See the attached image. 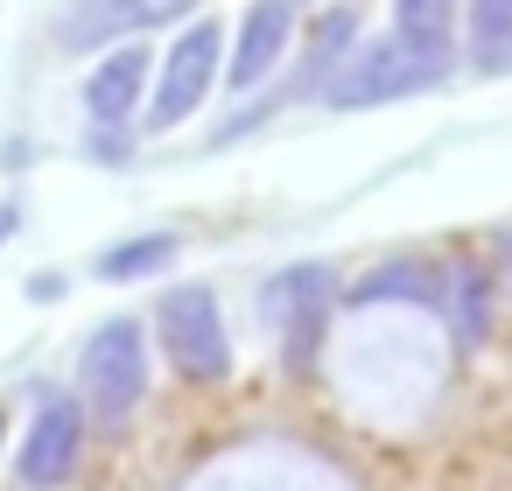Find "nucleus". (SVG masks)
<instances>
[{"mask_svg":"<svg viewBox=\"0 0 512 491\" xmlns=\"http://www.w3.org/2000/svg\"><path fill=\"white\" fill-rule=\"evenodd\" d=\"M330 302H337V274H330L323 260L281 267V274L267 281L260 309H267V323H274V330H288V358H295V365H309V344H316V330H323Z\"/></svg>","mask_w":512,"mask_h":491,"instance_id":"obj_5","label":"nucleus"},{"mask_svg":"<svg viewBox=\"0 0 512 491\" xmlns=\"http://www.w3.org/2000/svg\"><path fill=\"white\" fill-rule=\"evenodd\" d=\"M120 29H134L120 0H78V8L64 15V29H57V43H64V50H99V43H113Z\"/></svg>","mask_w":512,"mask_h":491,"instance_id":"obj_14","label":"nucleus"},{"mask_svg":"<svg viewBox=\"0 0 512 491\" xmlns=\"http://www.w3.org/2000/svg\"><path fill=\"white\" fill-rule=\"evenodd\" d=\"M0 428H8V421H0Z\"/></svg>","mask_w":512,"mask_h":491,"instance_id":"obj_17","label":"nucleus"},{"mask_svg":"<svg viewBox=\"0 0 512 491\" xmlns=\"http://www.w3.org/2000/svg\"><path fill=\"white\" fill-rule=\"evenodd\" d=\"M288 36H295V8H288V0H253V8L239 15V43H232L225 85H232V92H253V85L281 64Z\"/></svg>","mask_w":512,"mask_h":491,"instance_id":"obj_7","label":"nucleus"},{"mask_svg":"<svg viewBox=\"0 0 512 491\" xmlns=\"http://www.w3.org/2000/svg\"><path fill=\"white\" fill-rule=\"evenodd\" d=\"M211 78H218V22H190V29L176 36L169 64H162V78H155V99H148V127H162V134H169L176 120H190V113L204 106Z\"/></svg>","mask_w":512,"mask_h":491,"instance_id":"obj_4","label":"nucleus"},{"mask_svg":"<svg viewBox=\"0 0 512 491\" xmlns=\"http://www.w3.org/2000/svg\"><path fill=\"white\" fill-rule=\"evenodd\" d=\"M78 442H85V407L78 400H43L36 407V428H29V442H22V463H15V477L29 484V491H50V484H64L71 470H78Z\"/></svg>","mask_w":512,"mask_h":491,"instance_id":"obj_6","label":"nucleus"},{"mask_svg":"<svg viewBox=\"0 0 512 491\" xmlns=\"http://www.w3.org/2000/svg\"><path fill=\"white\" fill-rule=\"evenodd\" d=\"M442 78H449V57L407 50V43L393 36V43H372L358 64H344V71L323 85V99H330L337 113H358V106H386V99L428 92V85H442Z\"/></svg>","mask_w":512,"mask_h":491,"instance_id":"obj_2","label":"nucleus"},{"mask_svg":"<svg viewBox=\"0 0 512 491\" xmlns=\"http://www.w3.org/2000/svg\"><path fill=\"white\" fill-rule=\"evenodd\" d=\"M155 330H162V351H169V365L183 379L218 386L232 372V337H225V316H218L211 288H197V281L190 288H169L155 302Z\"/></svg>","mask_w":512,"mask_h":491,"instance_id":"obj_1","label":"nucleus"},{"mask_svg":"<svg viewBox=\"0 0 512 491\" xmlns=\"http://www.w3.org/2000/svg\"><path fill=\"white\" fill-rule=\"evenodd\" d=\"M393 302H442V274L421 267V260H393V267H372L358 288H351V309H393Z\"/></svg>","mask_w":512,"mask_h":491,"instance_id":"obj_9","label":"nucleus"},{"mask_svg":"<svg viewBox=\"0 0 512 491\" xmlns=\"http://www.w3.org/2000/svg\"><path fill=\"white\" fill-rule=\"evenodd\" d=\"M176 260V232H148V239H127L113 253H99V281H148Z\"/></svg>","mask_w":512,"mask_h":491,"instance_id":"obj_13","label":"nucleus"},{"mask_svg":"<svg viewBox=\"0 0 512 491\" xmlns=\"http://www.w3.org/2000/svg\"><path fill=\"white\" fill-rule=\"evenodd\" d=\"M442 302L456 316V337L463 344H484V330H491V281H484V267H456L449 288H442Z\"/></svg>","mask_w":512,"mask_h":491,"instance_id":"obj_12","label":"nucleus"},{"mask_svg":"<svg viewBox=\"0 0 512 491\" xmlns=\"http://www.w3.org/2000/svg\"><path fill=\"white\" fill-rule=\"evenodd\" d=\"M141 393H148V344H141V323H134V316H113V323H99L92 344H85V400H92L99 421H120V414L141 407Z\"/></svg>","mask_w":512,"mask_h":491,"instance_id":"obj_3","label":"nucleus"},{"mask_svg":"<svg viewBox=\"0 0 512 491\" xmlns=\"http://www.w3.org/2000/svg\"><path fill=\"white\" fill-rule=\"evenodd\" d=\"M0 239H8V211H0Z\"/></svg>","mask_w":512,"mask_h":491,"instance_id":"obj_16","label":"nucleus"},{"mask_svg":"<svg viewBox=\"0 0 512 491\" xmlns=\"http://www.w3.org/2000/svg\"><path fill=\"white\" fill-rule=\"evenodd\" d=\"M120 8H127V22H134V29H155V22H176V15H190L197 0H120Z\"/></svg>","mask_w":512,"mask_h":491,"instance_id":"obj_15","label":"nucleus"},{"mask_svg":"<svg viewBox=\"0 0 512 491\" xmlns=\"http://www.w3.org/2000/svg\"><path fill=\"white\" fill-rule=\"evenodd\" d=\"M449 22H456V0H393V36L407 50L449 57Z\"/></svg>","mask_w":512,"mask_h":491,"instance_id":"obj_11","label":"nucleus"},{"mask_svg":"<svg viewBox=\"0 0 512 491\" xmlns=\"http://www.w3.org/2000/svg\"><path fill=\"white\" fill-rule=\"evenodd\" d=\"M141 85H148V57H141V50H106L99 71L85 78V106H92V120H99V127H120V120L134 113Z\"/></svg>","mask_w":512,"mask_h":491,"instance_id":"obj_8","label":"nucleus"},{"mask_svg":"<svg viewBox=\"0 0 512 491\" xmlns=\"http://www.w3.org/2000/svg\"><path fill=\"white\" fill-rule=\"evenodd\" d=\"M470 64L484 78L512 71V0H470Z\"/></svg>","mask_w":512,"mask_h":491,"instance_id":"obj_10","label":"nucleus"}]
</instances>
